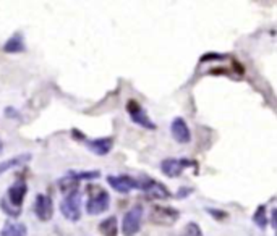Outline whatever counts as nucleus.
Returning a JSON list of instances; mask_svg holds the SVG:
<instances>
[{"label": "nucleus", "instance_id": "f3484780", "mask_svg": "<svg viewBox=\"0 0 277 236\" xmlns=\"http://www.w3.org/2000/svg\"><path fill=\"white\" fill-rule=\"evenodd\" d=\"M253 222L261 230H264L268 227V209H266V204H260V206L256 207L255 214H253Z\"/></svg>", "mask_w": 277, "mask_h": 236}, {"label": "nucleus", "instance_id": "4be33fe9", "mask_svg": "<svg viewBox=\"0 0 277 236\" xmlns=\"http://www.w3.org/2000/svg\"><path fill=\"white\" fill-rule=\"evenodd\" d=\"M5 117L7 118H15V120H21L20 114H18V110H15L13 107H7L5 109Z\"/></svg>", "mask_w": 277, "mask_h": 236}, {"label": "nucleus", "instance_id": "a211bd4d", "mask_svg": "<svg viewBox=\"0 0 277 236\" xmlns=\"http://www.w3.org/2000/svg\"><path fill=\"white\" fill-rule=\"evenodd\" d=\"M180 236H203V230L196 222H188L183 227Z\"/></svg>", "mask_w": 277, "mask_h": 236}, {"label": "nucleus", "instance_id": "9b49d317", "mask_svg": "<svg viewBox=\"0 0 277 236\" xmlns=\"http://www.w3.org/2000/svg\"><path fill=\"white\" fill-rule=\"evenodd\" d=\"M26 192H28L26 181L18 179V181H15L13 184H11L8 188V191H7V202L10 204V206L16 207V209H21L24 197H26Z\"/></svg>", "mask_w": 277, "mask_h": 236}, {"label": "nucleus", "instance_id": "5701e85b", "mask_svg": "<svg viewBox=\"0 0 277 236\" xmlns=\"http://www.w3.org/2000/svg\"><path fill=\"white\" fill-rule=\"evenodd\" d=\"M190 194H193V188H185L183 186V188L178 189V192L175 196L178 197V199H183V197H188Z\"/></svg>", "mask_w": 277, "mask_h": 236}, {"label": "nucleus", "instance_id": "b1692460", "mask_svg": "<svg viewBox=\"0 0 277 236\" xmlns=\"http://www.w3.org/2000/svg\"><path fill=\"white\" fill-rule=\"evenodd\" d=\"M276 212H277L276 209H273V212H271V215H273V219H271V225H273V228H276Z\"/></svg>", "mask_w": 277, "mask_h": 236}, {"label": "nucleus", "instance_id": "f03ea898", "mask_svg": "<svg viewBox=\"0 0 277 236\" xmlns=\"http://www.w3.org/2000/svg\"><path fill=\"white\" fill-rule=\"evenodd\" d=\"M60 212L64 219L73 223L81 219V191L79 188L67 192L64 201L60 202Z\"/></svg>", "mask_w": 277, "mask_h": 236}, {"label": "nucleus", "instance_id": "393cba45", "mask_svg": "<svg viewBox=\"0 0 277 236\" xmlns=\"http://www.w3.org/2000/svg\"><path fill=\"white\" fill-rule=\"evenodd\" d=\"M0 147H2V142H0Z\"/></svg>", "mask_w": 277, "mask_h": 236}, {"label": "nucleus", "instance_id": "4468645a", "mask_svg": "<svg viewBox=\"0 0 277 236\" xmlns=\"http://www.w3.org/2000/svg\"><path fill=\"white\" fill-rule=\"evenodd\" d=\"M31 159H33V155L31 154H20V155H15V157H11L8 160H5V162H0V175H3L5 172L13 170V169H16V167L29 162Z\"/></svg>", "mask_w": 277, "mask_h": 236}, {"label": "nucleus", "instance_id": "412c9836", "mask_svg": "<svg viewBox=\"0 0 277 236\" xmlns=\"http://www.w3.org/2000/svg\"><path fill=\"white\" fill-rule=\"evenodd\" d=\"M211 60H214V61H217V60H225V55L224 54H205L203 55V57L200 59V61L203 63V61H211Z\"/></svg>", "mask_w": 277, "mask_h": 236}, {"label": "nucleus", "instance_id": "423d86ee", "mask_svg": "<svg viewBox=\"0 0 277 236\" xmlns=\"http://www.w3.org/2000/svg\"><path fill=\"white\" fill-rule=\"evenodd\" d=\"M125 110H127V114L130 115L132 121L135 123V125H138L141 128H146V129H156V123L147 117V114L144 112V109L141 107V104L138 101L130 99L125 105Z\"/></svg>", "mask_w": 277, "mask_h": 236}, {"label": "nucleus", "instance_id": "20e7f679", "mask_svg": "<svg viewBox=\"0 0 277 236\" xmlns=\"http://www.w3.org/2000/svg\"><path fill=\"white\" fill-rule=\"evenodd\" d=\"M178 219H180V212L169 206H152L149 214L151 223L159 227H172Z\"/></svg>", "mask_w": 277, "mask_h": 236}, {"label": "nucleus", "instance_id": "6ab92c4d", "mask_svg": "<svg viewBox=\"0 0 277 236\" xmlns=\"http://www.w3.org/2000/svg\"><path fill=\"white\" fill-rule=\"evenodd\" d=\"M0 209H2L3 214H7L8 217H11V219H18V217H20V214H21V209H16L13 206H10L5 197H2V199H0Z\"/></svg>", "mask_w": 277, "mask_h": 236}, {"label": "nucleus", "instance_id": "7ed1b4c3", "mask_svg": "<svg viewBox=\"0 0 277 236\" xmlns=\"http://www.w3.org/2000/svg\"><path fill=\"white\" fill-rule=\"evenodd\" d=\"M144 209L141 204H135V206L123 215L122 220V235L123 236H135L139 233L141 223H143Z\"/></svg>", "mask_w": 277, "mask_h": 236}, {"label": "nucleus", "instance_id": "9d476101", "mask_svg": "<svg viewBox=\"0 0 277 236\" xmlns=\"http://www.w3.org/2000/svg\"><path fill=\"white\" fill-rule=\"evenodd\" d=\"M170 133L178 144H188V142L192 141L190 126H188V123L185 121V118L182 117H175L174 120L170 121Z\"/></svg>", "mask_w": 277, "mask_h": 236}, {"label": "nucleus", "instance_id": "ddd939ff", "mask_svg": "<svg viewBox=\"0 0 277 236\" xmlns=\"http://www.w3.org/2000/svg\"><path fill=\"white\" fill-rule=\"evenodd\" d=\"M24 51H26V44H24V36L20 33V31L15 33L13 36H10L3 44L5 54L15 55V54H23Z\"/></svg>", "mask_w": 277, "mask_h": 236}, {"label": "nucleus", "instance_id": "aec40b11", "mask_svg": "<svg viewBox=\"0 0 277 236\" xmlns=\"http://www.w3.org/2000/svg\"><path fill=\"white\" fill-rule=\"evenodd\" d=\"M206 212L212 217V219H215L217 222H222L225 220L227 217H229V214L225 212V210H220V209H212V207H206Z\"/></svg>", "mask_w": 277, "mask_h": 236}, {"label": "nucleus", "instance_id": "39448f33", "mask_svg": "<svg viewBox=\"0 0 277 236\" xmlns=\"http://www.w3.org/2000/svg\"><path fill=\"white\" fill-rule=\"evenodd\" d=\"M138 183H139V189L144 191L147 196L152 197V199H169L172 197V192L167 189V186L164 183H159L156 179H152L149 177H141L138 178Z\"/></svg>", "mask_w": 277, "mask_h": 236}, {"label": "nucleus", "instance_id": "f8f14e48", "mask_svg": "<svg viewBox=\"0 0 277 236\" xmlns=\"http://www.w3.org/2000/svg\"><path fill=\"white\" fill-rule=\"evenodd\" d=\"M86 147L89 149L91 152H94L96 155H107L114 147V139L110 136H106V138H97V139H88L86 138L84 141Z\"/></svg>", "mask_w": 277, "mask_h": 236}, {"label": "nucleus", "instance_id": "dca6fc26", "mask_svg": "<svg viewBox=\"0 0 277 236\" xmlns=\"http://www.w3.org/2000/svg\"><path fill=\"white\" fill-rule=\"evenodd\" d=\"M26 235H28V228L24 223L7 222L3 228L0 230V236H26Z\"/></svg>", "mask_w": 277, "mask_h": 236}, {"label": "nucleus", "instance_id": "f257e3e1", "mask_svg": "<svg viewBox=\"0 0 277 236\" xmlns=\"http://www.w3.org/2000/svg\"><path fill=\"white\" fill-rule=\"evenodd\" d=\"M89 197L86 201V214L88 215H99L109 210L110 206V194L109 191L102 189L101 186H89Z\"/></svg>", "mask_w": 277, "mask_h": 236}, {"label": "nucleus", "instance_id": "0eeeda50", "mask_svg": "<svg viewBox=\"0 0 277 236\" xmlns=\"http://www.w3.org/2000/svg\"><path fill=\"white\" fill-rule=\"evenodd\" d=\"M159 167H161V172L165 177L177 178V177H180L183 170L188 169V167L198 169V164H196L195 160H188V159H165V160H162Z\"/></svg>", "mask_w": 277, "mask_h": 236}, {"label": "nucleus", "instance_id": "2eb2a0df", "mask_svg": "<svg viewBox=\"0 0 277 236\" xmlns=\"http://www.w3.org/2000/svg\"><path fill=\"white\" fill-rule=\"evenodd\" d=\"M99 233L102 236H119V220L115 215H110L99 223Z\"/></svg>", "mask_w": 277, "mask_h": 236}, {"label": "nucleus", "instance_id": "1a4fd4ad", "mask_svg": "<svg viewBox=\"0 0 277 236\" xmlns=\"http://www.w3.org/2000/svg\"><path fill=\"white\" fill-rule=\"evenodd\" d=\"M34 214L41 222H49L54 217V202L47 194H38L34 199Z\"/></svg>", "mask_w": 277, "mask_h": 236}, {"label": "nucleus", "instance_id": "6e6552de", "mask_svg": "<svg viewBox=\"0 0 277 236\" xmlns=\"http://www.w3.org/2000/svg\"><path fill=\"white\" fill-rule=\"evenodd\" d=\"M107 184L114 191L122 192V194H128L133 189H139L138 178H133L130 175H109Z\"/></svg>", "mask_w": 277, "mask_h": 236}]
</instances>
